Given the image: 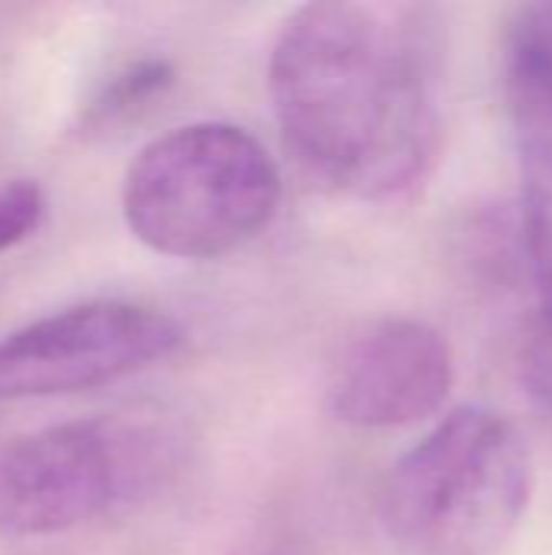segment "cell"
<instances>
[{
	"mask_svg": "<svg viewBox=\"0 0 552 555\" xmlns=\"http://www.w3.org/2000/svg\"><path fill=\"white\" fill-rule=\"evenodd\" d=\"M150 436L114 420H78L0 446V533L55 537L137 498L156 475Z\"/></svg>",
	"mask_w": 552,
	"mask_h": 555,
	"instance_id": "277c9868",
	"label": "cell"
},
{
	"mask_svg": "<svg viewBox=\"0 0 552 555\" xmlns=\"http://www.w3.org/2000/svg\"><path fill=\"white\" fill-rule=\"evenodd\" d=\"M46 218V192L33 179L0 185V254L23 244Z\"/></svg>",
	"mask_w": 552,
	"mask_h": 555,
	"instance_id": "9c48e42d",
	"label": "cell"
},
{
	"mask_svg": "<svg viewBox=\"0 0 552 555\" xmlns=\"http://www.w3.org/2000/svg\"><path fill=\"white\" fill-rule=\"evenodd\" d=\"M176 68L166 59H137L127 62L120 72H114L91 104L85 107V127L91 130H114L140 117L163 91L172 85Z\"/></svg>",
	"mask_w": 552,
	"mask_h": 555,
	"instance_id": "ba28073f",
	"label": "cell"
},
{
	"mask_svg": "<svg viewBox=\"0 0 552 555\" xmlns=\"http://www.w3.org/2000/svg\"><path fill=\"white\" fill-rule=\"evenodd\" d=\"M267 88L296 163L358 198L413 189L436 163L442 120L410 13L309 3L280 29Z\"/></svg>",
	"mask_w": 552,
	"mask_h": 555,
	"instance_id": "6da1fadb",
	"label": "cell"
},
{
	"mask_svg": "<svg viewBox=\"0 0 552 555\" xmlns=\"http://www.w3.org/2000/svg\"><path fill=\"white\" fill-rule=\"evenodd\" d=\"M534 494L524 433L488 406L439 420L387 475L381 520L413 555H495Z\"/></svg>",
	"mask_w": 552,
	"mask_h": 555,
	"instance_id": "7a4b0ae2",
	"label": "cell"
},
{
	"mask_svg": "<svg viewBox=\"0 0 552 555\" xmlns=\"http://www.w3.org/2000/svg\"><path fill=\"white\" fill-rule=\"evenodd\" d=\"M524 374H527L530 393L543 403V410L552 413V322L537 319V328L524 358Z\"/></svg>",
	"mask_w": 552,
	"mask_h": 555,
	"instance_id": "30bf717a",
	"label": "cell"
},
{
	"mask_svg": "<svg viewBox=\"0 0 552 555\" xmlns=\"http://www.w3.org/2000/svg\"><path fill=\"white\" fill-rule=\"evenodd\" d=\"M501 65L524 182V244L540 319L552 322V3H527L514 13Z\"/></svg>",
	"mask_w": 552,
	"mask_h": 555,
	"instance_id": "52a82bcc",
	"label": "cell"
},
{
	"mask_svg": "<svg viewBox=\"0 0 552 555\" xmlns=\"http://www.w3.org/2000/svg\"><path fill=\"white\" fill-rule=\"evenodd\" d=\"M283 179L267 146L238 124L205 120L146 143L124 176L130 234L176 260H215L277 215Z\"/></svg>",
	"mask_w": 552,
	"mask_h": 555,
	"instance_id": "3957f363",
	"label": "cell"
},
{
	"mask_svg": "<svg viewBox=\"0 0 552 555\" xmlns=\"http://www.w3.org/2000/svg\"><path fill=\"white\" fill-rule=\"evenodd\" d=\"M455 384L452 348L423 319H384L358 335L329 384V410L351 429H400L436 416Z\"/></svg>",
	"mask_w": 552,
	"mask_h": 555,
	"instance_id": "8992f818",
	"label": "cell"
},
{
	"mask_svg": "<svg viewBox=\"0 0 552 555\" xmlns=\"http://www.w3.org/2000/svg\"><path fill=\"white\" fill-rule=\"evenodd\" d=\"M182 341V325L153 306L78 302L0 338V400L94 390L172 358Z\"/></svg>",
	"mask_w": 552,
	"mask_h": 555,
	"instance_id": "5b68a950",
	"label": "cell"
}]
</instances>
